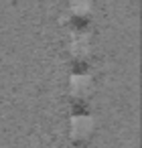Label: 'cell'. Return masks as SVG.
Returning <instances> with one entry per match:
<instances>
[{"label":"cell","mask_w":142,"mask_h":148,"mask_svg":"<svg viewBox=\"0 0 142 148\" xmlns=\"http://www.w3.org/2000/svg\"><path fill=\"white\" fill-rule=\"evenodd\" d=\"M89 49H91V43H89V37L85 33H75L71 37V43H69V51L75 59H83L89 55Z\"/></svg>","instance_id":"3"},{"label":"cell","mask_w":142,"mask_h":148,"mask_svg":"<svg viewBox=\"0 0 142 148\" xmlns=\"http://www.w3.org/2000/svg\"><path fill=\"white\" fill-rule=\"evenodd\" d=\"M69 10L73 16H87L91 10V0H69Z\"/></svg>","instance_id":"4"},{"label":"cell","mask_w":142,"mask_h":148,"mask_svg":"<svg viewBox=\"0 0 142 148\" xmlns=\"http://www.w3.org/2000/svg\"><path fill=\"white\" fill-rule=\"evenodd\" d=\"M69 87H71V95L73 97H87L93 89V81L89 75H83V73H77L71 77L69 81Z\"/></svg>","instance_id":"2"},{"label":"cell","mask_w":142,"mask_h":148,"mask_svg":"<svg viewBox=\"0 0 142 148\" xmlns=\"http://www.w3.org/2000/svg\"><path fill=\"white\" fill-rule=\"evenodd\" d=\"M69 130H71V138L73 140H85L93 132V122L87 116H75V118H71Z\"/></svg>","instance_id":"1"}]
</instances>
